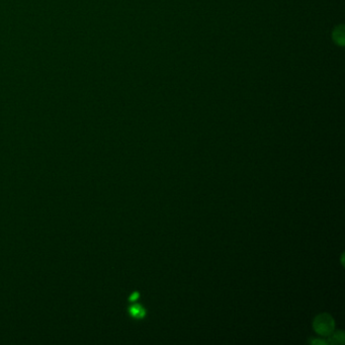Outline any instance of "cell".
Masks as SVG:
<instances>
[{"label": "cell", "mask_w": 345, "mask_h": 345, "mask_svg": "<svg viewBox=\"0 0 345 345\" xmlns=\"http://www.w3.org/2000/svg\"><path fill=\"white\" fill-rule=\"evenodd\" d=\"M344 342V333L342 331H337L329 335L328 343L330 344H342Z\"/></svg>", "instance_id": "3957f363"}, {"label": "cell", "mask_w": 345, "mask_h": 345, "mask_svg": "<svg viewBox=\"0 0 345 345\" xmlns=\"http://www.w3.org/2000/svg\"><path fill=\"white\" fill-rule=\"evenodd\" d=\"M310 342H311L312 344H315V343H317V344H326V343H327L326 341L321 340V339H313V340H311Z\"/></svg>", "instance_id": "5b68a950"}, {"label": "cell", "mask_w": 345, "mask_h": 345, "mask_svg": "<svg viewBox=\"0 0 345 345\" xmlns=\"http://www.w3.org/2000/svg\"><path fill=\"white\" fill-rule=\"evenodd\" d=\"M313 327L319 335L329 336L334 330V320L329 314L323 313L314 319Z\"/></svg>", "instance_id": "6da1fadb"}, {"label": "cell", "mask_w": 345, "mask_h": 345, "mask_svg": "<svg viewBox=\"0 0 345 345\" xmlns=\"http://www.w3.org/2000/svg\"><path fill=\"white\" fill-rule=\"evenodd\" d=\"M130 313L133 317L137 318V319H141V318H144L145 315H146V311L145 309L140 306V305H134L133 307H131L130 309Z\"/></svg>", "instance_id": "277c9868"}, {"label": "cell", "mask_w": 345, "mask_h": 345, "mask_svg": "<svg viewBox=\"0 0 345 345\" xmlns=\"http://www.w3.org/2000/svg\"><path fill=\"white\" fill-rule=\"evenodd\" d=\"M333 40L334 42L339 45V46H344L345 44V34H344V26L341 24L339 26H337L332 34Z\"/></svg>", "instance_id": "7a4b0ae2"}, {"label": "cell", "mask_w": 345, "mask_h": 345, "mask_svg": "<svg viewBox=\"0 0 345 345\" xmlns=\"http://www.w3.org/2000/svg\"><path fill=\"white\" fill-rule=\"evenodd\" d=\"M134 299H135V300H136V299H138V294H135V295H133V296H132V298H131V301H133Z\"/></svg>", "instance_id": "8992f818"}]
</instances>
